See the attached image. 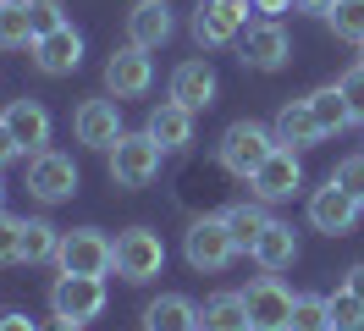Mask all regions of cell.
Returning <instances> with one entry per match:
<instances>
[{"label":"cell","mask_w":364,"mask_h":331,"mask_svg":"<svg viewBox=\"0 0 364 331\" xmlns=\"http://www.w3.org/2000/svg\"><path fill=\"white\" fill-rule=\"evenodd\" d=\"M271 149H276V132L259 127V122H232V127L221 132V144H215L221 166H227L232 177H243V182L265 166V154H271Z\"/></svg>","instance_id":"obj_1"},{"label":"cell","mask_w":364,"mask_h":331,"mask_svg":"<svg viewBox=\"0 0 364 331\" xmlns=\"http://www.w3.org/2000/svg\"><path fill=\"white\" fill-rule=\"evenodd\" d=\"M160 144L149 138V132H122L111 144V177L116 188H144V182H155L160 177Z\"/></svg>","instance_id":"obj_2"},{"label":"cell","mask_w":364,"mask_h":331,"mask_svg":"<svg viewBox=\"0 0 364 331\" xmlns=\"http://www.w3.org/2000/svg\"><path fill=\"white\" fill-rule=\"evenodd\" d=\"M182 254H188L193 270H227L232 254H243V248L232 243L227 216H205V221H193V226L182 232Z\"/></svg>","instance_id":"obj_3"},{"label":"cell","mask_w":364,"mask_h":331,"mask_svg":"<svg viewBox=\"0 0 364 331\" xmlns=\"http://www.w3.org/2000/svg\"><path fill=\"white\" fill-rule=\"evenodd\" d=\"M55 265L67 270V276H105L116 265V243L105 238V232H94V226H83V232H61V254H55Z\"/></svg>","instance_id":"obj_4"},{"label":"cell","mask_w":364,"mask_h":331,"mask_svg":"<svg viewBox=\"0 0 364 331\" xmlns=\"http://www.w3.org/2000/svg\"><path fill=\"white\" fill-rule=\"evenodd\" d=\"M50 309H55V320H77V326H89L100 320V309H105V282L100 276H55L50 287Z\"/></svg>","instance_id":"obj_5"},{"label":"cell","mask_w":364,"mask_h":331,"mask_svg":"<svg viewBox=\"0 0 364 331\" xmlns=\"http://www.w3.org/2000/svg\"><path fill=\"white\" fill-rule=\"evenodd\" d=\"M160 265H166V243H160V232L133 226V232L116 238V276H122V282H149V276H160Z\"/></svg>","instance_id":"obj_6"},{"label":"cell","mask_w":364,"mask_h":331,"mask_svg":"<svg viewBox=\"0 0 364 331\" xmlns=\"http://www.w3.org/2000/svg\"><path fill=\"white\" fill-rule=\"evenodd\" d=\"M28 194L39 204H61V199L77 194V166L72 154H55V149H39L28 160Z\"/></svg>","instance_id":"obj_7"},{"label":"cell","mask_w":364,"mask_h":331,"mask_svg":"<svg viewBox=\"0 0 364 331\" xmlns=\"http://www.w3.org/2000/svg\"><path fill=\"white\" fill-rule=\"evenodd\" d=\"M149 83H155L149 50L127 39L111 61H105V88H111V100H138V94H149Z\"/></svg>","instance_id":"obj_8"},{"label":"cell","mask_w":364,"mask_h":331,"mask_svg":"<svg viewBox=\"0 0 364 331\" xmlns=\"http://www.w3.org/2000/svg\"><path fill=\"white\" fill-rule=\"evenodd\" d=\"M243 304H249L254 331H287V326H293V293L276 282V270H265L259 282H249Z\"/></svg>","instance_id":"obj_9"},{"label":"cell","mask_w":364,"mask_h":331,"mask_svg":"<svg viewBox=\"0 0 364 331\" xmlns=\"http://www.w3.org/2000/svg\"><path fill=\"white\" fill-rule=\"evenodd\" d=\"M249 188H254V199H293L298 188H304V166H298V149H287V144H276L271 154H265V166L249 177Z\"/></svg>","instance_id":"obj_10"},{"label":"cell","mask_w":364,"mask_h":331,"mask_svg":"<svg viewBox=\"0 0 364 331\" xmlns=\"http://www.w3.org/2000/svg\"><path fill=\"white\" fill-rule=\"evenodd\" d=\"M243 22H249V0H205L199 17H193V39L232 44V39H243Z\"/></svg>","instance_id":"obj_11"},{"label":"cell","mask_w":364,"mask_h":331,"mask_svg":"<svg viewBox=\"0 0 364 331\" xmlns=\"http://www.w3.org/2000/svg\"><path fill=\"white\" fill-rule=\"evenodd\" d=\"M33 66L50 72V78L77 72V66H83V33H77L72 22H61L55 33H39V39H33Z\"/></svg>","instance_id":"obj_12"},{"label":"cell","mask_w":364,"mask_h":331,"mask_svg":"<svg viewBox=\"0 0 364 331\" xmlns=\"http://www.w3.org/2000/svg\"><path fill=\"white\" fill-rule=\"evenodd\" d=\"M72 132L89 149H111L116 138H122V100H83L77 116H72Z\"/></svg>","instance_id":"obj_13"},{"label":"cell","mask_w":364,"mask_h":331,"mask_svg":"<svg viewBox=\"0 0 364 331\" xmlns=\"http://www.w3.org/2000/svg\"><path fill=\"white\" fill-rule=\"evenodd\" d=\"M0 122L11 127V138H17L23 154H39L50 144V110L39 105V100H11V105L0 110Z\"/></svg>","instance_id":"obj_14"},{"label":"cell","mask_w":364,"mask_h":331,"mask_svg":"<svg viewBox=\"0 0 364 331\" xmlns=\"http://www.w3.org/2000/svg\"><path fill=\"white\" fill-rule=\"evenodd\" d=\"M359 210H364V204H353L337 182H326V188L309 194V221H315V232H331V238H337V232H353Z\"/></svg>","instance_id":"obj_15"},{"label":"cell","mask_w":364,"mask_h":331,"mask_svg":"<svg viewBox=\"0 0 364 331\" xmlns=\"http://www.w3.org/2000/svg\"><path fill=\"white\" fill-rule=\"evenodd\" d=\"M287 56H293V44L276 22H254L243 33V66H254V72H276V66H287Z\"/></svg>","instance_id":"obj_16"},{"label":"cell","mask_w":364,"mask_h":331,"mask_svg":"<svg viewBox=\"0 0 364 331\" xmlns=\"http://www.w3.org/2000/svg\"><path fill=\"white\" fill-rule=\"evenodd\" d=\"M193 116L199 110H188V105H177V100H160L155 110H149V138H155L160 149H188L193 144Z\"/></svg>","instance_id":"obj_17"},{"label":"cell","mask_w":364,"mask_h":331,"mask_svg":"<svg viewBox=\"0 0 364 331\" xmlns=\"http://www.w3.org/2000/svg\"><path fill=\"white\" fill-rule=\"evenodd\" d=\"M276 144H287V149H309V144H320L326 132H320L315 110H309V100H287V105L276 110Z\"/></svg>","instance_id":"obj_18"},{"label":"cell","mask_w":364,"mask_h":331,"mask_svg":"<svg viewBox=\"0 0 364 331\" xmlns=\"http://www.w3.org/2000/svg\"><path fill=\"white\" fill-rule=\"evenodd\" d=\"M171 100L188 110H205L210 100H215V66L210 61H182L177 72H171Z\"/></svg>","instance_id":"obj_19"},{"label":"cell","mask_w":364,"mask_h":331,"mask_svg":"<svg viewBox=\"0 0 364 331\" xmlns=\"http://www.w3.org/2000/svg\"><path fill=\"white\" fill-rule=\"evenodd\" d=\"M127 39L144 44V50H160V44L171 39V11H166V0H138L133 11H127Z\"/></svg>","instance_id":"obj_20"},{"label":"cell","mask_w":364,"mask_h":331,"mask_svg":"<svg viewBox=\"0 0 364 331\" xmlns=\"http://www.w3.org/2000/svg\"><path fill=\"white\" fill-rule=\"evenodd\" d=\"M144 331H199V309L182 293H160L155 304L144 309Z\"/></svg>","instance_id":"obj_21"},{"label":"cell","mask_w":364,"mask_h":331,"mask_svg":"<svg viewBox=\"0 0 364 331\" xmlns=\"http://www.w3.org/2000/svg\"><path fill=\"white\" fill-rule=\"evenodd\" d=\"M249 254L259 260V270H287V265L298 260V238H293V226H287V221H271V226L254 238Z\"/></svg>","instance_id":"obj_22"},{"label":"cell","mask_w":364,"mask_h":331,"mask_svg":"<svg viewBox=\"0 0 364 331\" xmlns=\"http://www.w3.org/2000/svg\"><path fill=\"white\" fill-rule=\"evenodd\" d=\"M199 331H254L243 293H215V298H205V309H199Z\"/></svg>","instance_id":"obj_23"},{"label":"cell","mask_w":364,"mask_h":331,"mask_svg":"<svg viewBox=\"0 0 364 331\" xmlns=\"http://www.w3.org/2000/svg\"><path fill=\"white\" fill-rule=\"evenodd\" d=\"M221 216H227V232H232V243H237V248H254V238L271 226L265 204H249V199H243V204H232V210H221Z\"/></svg>","instance_id":"obj_24"},{"label":"cell","mask_w":364,"mask_h":331,"mask_svg":"<svg viewBox=\"0 0 364 331\" xmlns=\"http://www.w3.org/2000/svg\"><path fill=\"white\" fill-rule=\"evenodd\" d=\"M309 110H315V122H320V132L331 138V132H342L353 116H348V100H342V88L337 83H326V88H315L309 94Z\"/></svg>","instance_id":"obj_25"},{"label":"cell","mask_w":364,"mask_h":331,"mask_svg":"<svg viewBox=\"0 0 364 331\" xmlns=\"http://www.w3.org/2000/svg\"><path fill=\"white\" fill-rule=\"evenodd\" d=\"M61 254V232L50 221H23V260L28 265H45Z\"/></svg>","instance_id":"obj_26"},{"label":"cell","mask_w":364,"mask_h":331,"mask_svg":"<svg viewBox=\"0 0 364 331\" xmlns=\"http://www.w3.org/2000/svg\"><path fill=\"white\" fill-rule=\"evenodd\" d=\"M33 44V17H28V0H6L0 6V50H17Z\"/></svg>","instance_id":"obj_27"},{"label":"cell","mask_w":364,"mask_h":331,"mask_svg":"<svg viewBox=\"0 0 364 331\" xmlns=\"http://www.w3.org/2000/svg\"><path fill=\"white\" fill-rule=\"evenodd\" d=\"M326 22H331V33H337V39L364 44V0H331Z\"/></svg>","instance_id":"obj_28"},{"label":"cell","mask_w":364,"mask_h":331,"mask_svg":"<svg viewBox=\"0 0 364 331\" xmlns=\"http://www.w3.org/2000/svg\"><path fill=\"white\" fill-rule=\"evenodd\" d=\"M326 309H331V331H364V304L348 287H337V293L326 298Z\"/></svg>","instance_id":"obj_29"},{"label":"cell","mask_w":364,"mask_h":331,"mask_svg":"<svg viewBox=\"0 0 364 331\" xmlns=\"http://www.w3.org/2000/svg\"><path fill=\"white\" fill-rule=\"evenodd\" d=\"M287 331H331V309H326V298H293V326Z\"/></svg>","instance_id":"obj_30"},{"label":"cell","mask_w":364,"mask_h":331,"mask_svg":"<svg viewBox=\"0 0 364 331\" xmlns=\"http://www.w3.org/2000/svg\"><path fill=\"white\" fill-rule=\"evenodd\" d=\"M331 182H337V188L353 199V204H364V154H348V160H337Z\"/></svg>","instance_id":"obj_31"},{"label":"cell","mask_w":364,"mask_h":331,"mask_svg":"<svg viewBox=\"0 0 364 331\" xmlns=\"http://www.w3.org/2000/svg\"><path fill=\"white\" fill-rule=\"evenodd\" d=\"M337 88H342V100H348V116H353V122H364V61L348 66V72L337 78Z\"/></svg>","instance_id":"obj_32"},{"label":"cell","mask_w":364,"mask_h":331,"mask_svg":"<svg viewBox=\"0 0 364 331\" xmlns=\"http://www.w3.org/2000/svg\"><path fill=\"white\" fill-rule=\"evenodd\" d=\"M11 260H23V221L0 210V265H11Z\"/></svg>","instance_id":"obj_33"},{"label":"cell","mask_w":364,"mask_h":331,"mask_svg":"<svg viewBox=\"0 0 364 331\" xmlns=\"http://www.w3.org/2000/svg\"><path fill=\"white\" fill-rule=\"evenodd\" d=\"M28 17H33V39H39V33H55V28H61V0H28Z\"/></svg>","instance_id":"obj_34"},{"label":"cell","mask_w":364,"mask_h":331,"mask_svg":"<svg viewBox=\"0 0 364 331\" xmlns=\"http://www.w3.org/2000/svg\"><path fill=\"white\" fill-rule=\"evenodd\" d=\"M0 331H39V326L28 320L23 309H0Z\"/></svg>","instance_id":"obj_35"},{"label":"cell","mask_w":364,"mask_h":331,"mask_svg":"<svg viewBox=\"0 0 364 331\" xmlns=\"http://www.w3.org/2000/svg\"><path fill=\"white\" fill-rule=\"evenodd\" d=\"M17 138H11V127H6V122H0V166H6V160H17Z\"/></svg>","instance_id":"obj_36"},{"label":"cell","mask_w":364,"mask_h":331,"mask_svg":"<svg viewBox=\"0 0 364 331\" xmlns=\"http://www.w3.org/2000/svg\"><path fill=\"white\" fill-rule=\"evenodd\" d=\"M342 287H348V293H353V298L364 304V265H353V270H348V282H342Z\"/></svg>","instance_id":"obj_37"},{"label":"cell","mask_w":364,"mask_h":331,"mask_svg":"<svg viewBox=\"0 0 364 331\" xmlns=\"http://www.w3.org/2000/svg\"><path fill=\"white\" fill-rule=\"evenodd\" d=\"M254 11H265V17H276V11H287V6H293V0H249Z\"/></svg>","instance_id":"obj_38"},{"label":"cell","mask_w":364,"mask_h":331,"mask_svg":"<svg viewBox=\"0 0 364 331\" xmlns=\"http://www.w3.org/2000/svg\"><path fill=\"white\" fill-rule=\"evenodd\" d=\"M298 11H320V17H326V11H331V0H293Z\"/></svg>","instance_id":"obj_39"},{"label":"cell","mask_w":364,"mask_h":331,"mask_svg":"<svg viewBox=\"0 0 364 331\" xmlns=\"http://www.w3.org/2000/svg\"><path fill=\"white\" fill-rule=\"evenodd\" d=\"M39 331H83L77 320H55V326H39Z\"/></svg>","instance_id":"obj_40"},{"label":"cell","mask_w":364,"mask_h":331,"mask_svg":"<svg viewBox=\"0 0 364 331\" xmlns=\"http://www.w3.org/2000/svg\"><path fill=\"white\" fill-rule=\"evenodd\" d=\"M0 199H6V182H0Z\"/></svg>","instance_id":"obj_41"},{"label":"cell","mask_w":364,"mask_h":331,"mask_svg":"<svg viewBox=\"0 0 364 331\" xmlns=\"http://www.w3.org/2000/svg\"><path fill=\"white\" fill-rule=\"evenodd\" d=\"M0 6H6V0H0Z\"/></svg>","instance_id":"obj_42"},{"label":"cell","mask_w":364,"mask_h":331,"mask_svg":"<svg viewBox=\"0 0 364 331\" xmlns=\"http://www.w3.org/2000/svg\"><path fill=\"white\" fill-rule=\"evenodd\" d=\"M359 50H364V44H359Z\"/></svg>","instance_id":"obj_43"}]
</instances>
